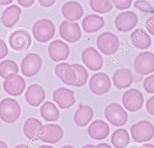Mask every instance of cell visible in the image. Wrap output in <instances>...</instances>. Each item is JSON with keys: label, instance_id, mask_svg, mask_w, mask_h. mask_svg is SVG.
Masks as SVG:
<instances>
[{"label": "cell", "instance_id": "cell-12", "mask_svg": "<svg viewBox=\"0 0 154 148\" xmlns=\"http://www.w3.org/2000/svg\"><path fill=\"white\" fill-rule=\"evenodd\" d=\"M9 44L10 47L16 51H24L30 47L31 37L29 34L25 31L17 30L10 35Z\"/></svg>", "mask_w": 154, "mask_h": 148}, {"label": "cell", "instance_id": "cell-5", "mask_svg": "<svg viewBox=\"0 0 154 148\" xmlns=\"http://www.w3.org/2000/svg\"><path fill=\"white\" fill-rule=\"evenodd\" d=\"M98 49L105 55H111L116 53L120 46L119 39L111 32H105L100 34L96 40Z\"/></svg>", "mask_w": 154, "mask_h": 148}, {"label": "cell", "instance_id": "cell-16", "mask_svg": "<svg viewBox=\"0 0 154 148\" xmlns=\"http://www.w3.org/2000/svg\"><path fill=\"white\" fill-rule=\"evenodd\" d=\"M53 101L62 109L69 108L75 102L74 92L70 89L61 87L53 93Z\"/></svg>", "mask_w": 154, "mask_h": 148}, {"label": "cell", "instance_id": "cell-29", "mask_svg": "<svg viewBox=\"0 0 154 148\" xmlns=\"http://www.w3.org/2000/svg\"><path fill=\"white\" fill-rule=\"evenodd\" d=\"M111 142L115 148H124L130 142L129 132L123 128L116 129L111 135Z\"/></svg>", "mask_w": 154, "mask_h": 148}, {"label": "cell", "instance_id": "cell-17", "mask_svg": "<svg viewBox=\"0 0 154 148\" xmlns=\"http://www.w3.org/2000/svg\"><path fill=\"white\" fill-rule=\"evenodd\" d=\"M63 135V129L60 125L48 123L43 126L40 140L45 143L54 144L60 141Z\"/></svg>", "mask_w": 154, "mask_h": 148}, {"label": "cell", "instance_id": "cell-32", "mask_svg": "<svg viewBox=\"0 0 154 148\" xmlns=\"http://www.w3.org/2000/svg\"><path fill=\"white\" fill-rule=\"evenodd\" d=\"M91 9L98 13L105 14L110 11L113 7L111 1L91 0L89 2Z\"/></svg>", "mask_w": 154, "mask_h": 148}, {"label": "cell", "instance_id": "cell-49", "mask_svg": "<svg viewBox=\"0 0 154 148\" xmlns=\"http://www.w3.org/2000/svg\"><path fill=\"white\" fill-rule=\"evenodd\" d=\"M129 148H138V147H136V146H131V147H129Z\"/></svg>", "mask_w": 154, "mask_h": 148}, {"label": "cell", "instance_id": "cell-39", "mask_svg": "<svg viewBox=\"0 0 154 148\" xmlns=\"http://www.w3.org/2000/svg\"><path fill=\"white\" fill-rule=\"evenodd\" d=\"M56 1L51 0V1H44V0H39L38 1V3L43 7H51L52 6Z\"/></svg>", "mask_w": 154, "mask_h": 148}, {"label": "cell", "instance_id": "cell-11", "mask_svg": "<svg viewBox=\"0 0 154 148\" xmlns=\"http://www.w3.org/2000/svg\"><path fill=\"white\" fill-rule=\"evenodd\" d=\"M83 64L91 71H98L102 68L103 61L99 52L93 47L85 49L81 55Z\"/></svg>", "mask_w": 154, "mask_h": 148}, {"label": "cell", "instance_id": "cell-35", "mask_svg": "<svg viewBox=\"0 0 154 148\" xmlns=\"http://www.w3.org/2000/svg\"><path fill=\"white\" fill-rule=\"evenodd\" d=\"M132 1L131 0H128V1H112V4L115 5V7L120 10H123L125 9L129 8L131 4H132Z\"/></svg>", "mask_w": 154, "mask_h": 148}, {"label": "cell", "instance_id": "cell-40", "mask_svg": "<svg viewBox=\"0 0 154 148\" xmlns=\"http://www.w3.org/2000/svg\"><path fill=\"white\" fill-rule=\"evenodd\" d=\"M18 3L23 7H29L31 6L35 2L34 0H28V1H24V0H18Z\"/></svg>", "mask_w": 154, "mask_h": 148}, {"label": "cell", "instance_id": "cell-24", "mask_svg": "<svg viewBox=\"0 0 154 148\" xmlns=\"http://www.w3.org/2000/svg\"><path fill=\"white\" fill-rule=\"evenodd\" d=\"M130 40L133 46L138 49L144 50L149 48L151 45V38L143 29H135L130 35Z\"/></svg>", "mask_w": 154, "mask_h": 148}, {"label": "cell", "instance_id": "cell-42", "mask_svg": "<svg viewBox=\"0 0 154 148\" xmlns=\"http://www.w3.org/2000/svg\"><path fill=\"white\" fill-rule=\"evenodd\" d=\"M138 148H154V146L151 143H146L142 144L141 146L138 147Z\"/></svg>", "mask_w": 154, "mask_h": 148}, {"label": "cell", "instance_id": "cell-8", "mask_svg": "<svg viewBox=\"0 0 154 148\" xmlns=\"http://www.w3.org/2000/svg\"><path fill=\"white\" fill-rule=\"evenodd\" d=\"M122 104L129 111H137L143 105V95L139 90L134 88L130 89L123 93L122 96Z\"/></svg>", "mask_w": 154, "mask_h": 148}, {"label": "cell", "instance_id": "cell-14", "mask_svg": "<svg viewBox=\"0 0 154 148\" xmlns=\"http://www.w3.org/2000/svg\"><path fill=\"white\" fill-rule=\"evenodd\" d=\"M48 54L50 58L54 62L64 61L69 56L70 48L61 40H54L48 46Z\"/></svg>", "mask_w": 154, "mask_h": 148}, {"label": "cell", "instance_id": "cell-18", "mask_svg": "<svg viewBox=\"0 0 154 148\" xmlns=\"http://www.w3.org/2000/svg\"><path fill=\"white\" fill-rule=\"evenodd\" d=\"M43 126L40 120L36 118L29 117L26 120L23 125L24 135L30 140H40Z\"/></svg>", "mask_w": 154, "mask_h": 148}, {"label": "cell", "instance_id": "cell-30", "mask_svg": "<svg viewBox=\"0 0 154 148\" xmlns=\"http://www.w3.org/2000/svg\"><path fill=\"white\" fill-rule=\"evenodd\" d=\"M19 67L16 62L13 60L7 59L0 63V76L6 79L10 75L17 74Z\"/></svg>", "mask_w": 154, "mask_h": 148}, {"label": "cell", "instance_id": "cell-7", "mask_svg": "<svg viewBox=\"0 0 154 148\" xmlns=\"http://www.w3.org/2000/svg\"><path fill=\"white\" fill-rule=\"evenodd\" d=\"M88 85L91 92L97 95L106 93L111 87L110 78L104 73L93 74L89 80Z\"/></svg>", "mask_w": 154, "mask_h": 148}, {"label": "cell", "instance_id": "cell-48", "mask_svg": "<svg viewBox=\"0 0 154 148\" xmlns=\"http://www.w3.org/2000/svg\"><path fill=\"white\" fill-rule=\"evenodd\" d=\"M60 148H75V147L73 146H71V145H64V146H62Z\"/></svg>", "mask_w": 154, "mask_h": 148}, {"label": "cell", "instance_id": "cell-6", "mask_svg": "<svg viewBox=\"0 0 154 148\" xmlns=\"http://www.w3.org/2000/svg\"><path fill=\"white\" fill-rule=\"evenodd\" d=\"M134 70L142 75L154 72V55L152 52H141L137 55L134 62Z\"/></svg>", "mask_w": 154, "mask_h": 148}, {"label": "cell", "instance_id": "cell-33", "mask_svg": "<svg viewBox=\"0 0 154 148\" xmlns=\"http://www.w3.org/2000/svg\"><path fill=\"white\" fill-rule=\"evenodd\" d=\"M134 7L140 10L141 11L146 13H153V8L151 4L147 1L138 0L136 1L134 4Z\"/></svg>", "mask_w": 154, "mask_h": 148}, {"label": "cell", "instance_id": "cell-34", "mask_svg": "<svg viewBox=\"0 0 154 148\" xmlns=\"http://www.w3.org/2000/svg\"><path fill=\"white\" fill-rule=\"evenodd\" d=\"M144 90L149 93H154V75L152 74L144 78L143 81Z\"/></svg>", "mask_w": 154, "mask_h": 148}, {"label": "cell", "instance_id": "cell-26", "mask_svg": "<svg viewBox=\"0 0 154 148\" xmlns=\"http://www.w3.org/2000/svg\"><path fill=\"white\" fill-rule=\"evenodd\" d=\"M105 25L104 19L99 15L89 14L82 20V27L87 33H93L99 31Z\"/></svg>", "mask_w": 154, "mask_h": 148}, {"label": "cell", "instance_id": "cell-37", "mask_svg": "<svg viewBox=\"0 0 154 148\" xmlns=\"http://www.w3.org/2000/svg\"><path fill=\"white\" fill-rule=\"evenodd\" d=\"M146 110L148 113L153 116L154 115V96H152L149 99H147L146 103Z\"/></svg>", "mask_w": 154, "mask_h": 148}, {"label": "cell", "instance_id": "cell-23", "mask_svg": "<svg viewBox=\"0 0 154 148\" xmlns=\"http://www.w3.org/2000/svg\"><path fill=\"white\" fill-rule=\"evenodd\" d=\"M61 13L67 20L73 22L79 20L84 14L82 5L76 1H68L61 8Z\"/></svg>", "mask_w": 154, "mask_h": 148}, {"label": "cell", "instance_id": "cell-15", "mask_svg": "<svg viewBox=\"0 0 154 148\" xmlns=\"http://www.w3.org/2000/svg\"><path fill=\"white\" fill-rule=\"evenodd\" d=\"M3 87L8 94L13 96H17L23 92L26 87V83L22 76L14 74L5 79Z\"/></svg>", "mask_w": 154, "mask_h": 148}, {"label": "cell", "instance_id": "cell-25", "mask_svg": "<svg viewBox=\"0 0 154 148\" xmlns=\"http://www.w3.org/2000/svg\"><path fill=\"white\" fill-rule=\"evenodd\" d=\"M21 14L20 8L16 5H11L6 8L2 13L1 22L6 28L14 26L20 19Z\"/></svg>", "mask_w": 154, "mask_h": 148}, {"label": "cell", "instance_id": "cell-27", "mask_svg": "<svg viewBox=\"0 0 154 148\" xmlns=\"http://www.w3.org/2000/svg\"><path fill=\"white\" fill-rule=\"evenodd\" d=\"M93 111L88 105H81L75 111L74 114V122L79 127L87 126L93 117Z\"/></svg>", "mask_w": 154, "mask_h": 148}, {"label": "cell", "instance_id": "cell-46", "mask_svg": "<svg viewBox=\"0 0 154 148\" xmlns=\"http://www.w3.org/2000/svg\"><path fill=\"white\" fill-rule=\"evenodd\" d=\"M94 145L91 144H88L86 145H84L82 147V148H94Z\"/></svg>", "mask_w": 154, "mask_h": 148}, {"label": "cell", "instance_id": "cell-3", "mask_svg": "<svg viewBox=\"0 0 154 148\" xmlns=\"http://www.w3.org/2000/svg\"><path fill=\"white\" fill-rule=\"evenodd\" d=\"M130 131L133 140L139 143L149 141L154 136L153 125L148 120H141L132 125Z\"/></svg>", "mask_w": 154, "mask_h": 148}, {"label": "cell", "instance_id": "cell-31", "mask_svg": "<svg viewBox=\"0 0 154 148\" xmlns=\"http://www.w3.org/2000/svg\"><path fill=\"white\" fill-rule=\"evenodd\" d=\"M71 66L73 68L76 73V81L74 86L81 87L84 86L87 81L88 78V73L87 70L81 64H73Z\"/></svg>", "mask_w": 154, "mask_h": 148}, {"label": "cell", "instance_id": "cell-28", "mask_svg": "<svg viewBox=\"0 0 154 148\" xmlns=\"http://www.w3.org/2000/svg\"><path fill=\"white\" fill-rule=\"evenodd\" d=\"M40 114L48 122H55L60 117V111L57 107L51 101H46L41 106Z\"/></svg>", "mask_w": 154, "mask_h": 148}, {"label": "cell", "instance_id": "cell-13", "mask_svg": "<svg viewBox=\"0 0 154 148\" xmlns=\"http://www.w3.org/2000/svg\"><path fill=\"white\" fill-rule=\"evenodd\" d=\"M138 16L133 11H126L119 14L115 19V26L118 31L128 32L138 23Z\"/></svg>", "mask_w": 154, "mask_h": 148}, {"label": "cell", "instance_id": "cell-2", "mask_svg": "<svg viewBox=\"0 0 154 148\" xmlns=\"http://www.w3.org/2000/svg\"><path fill=\"white\" fill-rule=\"evenodd\" d=\"M32 32L34 38L38 42L46 43L54 36L55 27L54 23L47 19L36 21L32 26Z\"/></svg>", "mask_w": 154, "mask_h": 148}, {"label": "cell", "instance_id": "cell-45", "mask_svg": "<svg viewBox=\"0 0 154 148\" xmlns=\"http://www.w3.org/2000/svg\"><path fill=\"white\" fill-rule=\"evenodd\" d=\"M0 148H8V146L4 141L0 140Z\"/></svg>", "mask_w": 154, "mask_h": 148}, {"label": "cell", "instance_id": "cell-43", "mask_svg": "<svg viewBox=\"0 0 154 148\" xmlns=\"http://www.w3.org/2000/svg\"><path fill=\"white\" fill-rule=\"evenodd\" d=\"M14 148H31V146L25 144H20L16 146Z\"/></svg>", "mask_w": 154, "mask_h": 148}, {"label": "cell", "instance_id": "cell-22", "mask_svg": "<svg viewBox=\"0 0 154 148\" xmlns=\"http://www.w3.org/2000/svg\"><path fill=\"white\" fill-rule=\"evenodd\" d=\"M112 79L116 87L125 89L131 86L134 81V76L129 69L122 68L114 73Z\"/></svg>", "mask_w": 154, "mask_h": 148}, {"label": "cell", "instance_id": "cell-21", "mask_svg": "<svg viewBox=\"0 0 154 148\" xmlns=\"http://www.w3.org/2000/svg\"><path fill=\"white\" fill-rule=\"evenodd\" d=\"M89 136L95 140H102L106 138L109 134V126L106 122L102 120L93 121L88 128Z\"/></svg>", "mask_w": 154, "mask_h": 148}, {"label": "cell", "instance_id": "cell-38", "mask_svg": "<svg viewBox=\"0 0 154 148\" xmlns=\"http://www.w3.org/2000/svg\"><path fill=\"white\" fill-rule=\"evenodd\" d=\"M8 53V49L5 41L0 39V60L4 58Z\"/></svg>", "mask_w": 154, "mask_h": 148}, {"label": "cell", "instance_id": "cell-9", "mask_svg": "<svg viewBox=\"0 0 154 148\" xmlns=\"http://www.w3.org/2000/svg\"><path fill=\"white\" fill-rule=\"evenodd\" d=\"M42 59L41 57L34 53L26 55L22 61L20 68L22 73L26 77H32L36 75L41 69Z\"/></svg>", "mask_w": 154, "mask_h": 148}, {"label": "cell", "instance_id": "cell-19", "mask_svg": "<svg viewBox=\"0 0 154 148\" xmlns=\"http://www.w3.org/2000/svg\"><path fill=\"white\" fill-rule=\"evenodd\" d=\"M56 75L65 84L73 86L76 81V73L73 68L67 62L58 64L55 67Z\"/></svg>", "mask_w": 154, "mask_h": 148}, {"label": "cell", "instance_id": "cell-20", "mask_svg": "<svg viewBox=\"0 0 154 148\" xmlns=\"http://www.w3.org/2000/svg\"><path fill=\"white\" fill-rule=\"evenodd\" d=\"M25 97L28 104L33 107H37L45 99V92L38 84H33L27 88Z\"/></svg>", "mask_w": 154, "mask_h": 148}, {"label": "cell", "instance_id": "cell-1", "mask_svg": "<svg viewBox=\"0 0 154 148\" xmlns=\"http://www.w3.org/2000/svg\"><path fill=\"white\" fill-rule=\"evenodd\" d=\"M20 113V105L16 99L7 98L0 102V118L4 122H15L19 119Z\"/></svg>", "mask_w": 154, "mask_h": 148}, {"label": "cell", "instance_id": "cell-10", "mask_svg": "<svg viewBox=\"0 0 154 148\" xmlns=\"http://www.w3.org/2000/svg\"><path fill=\"white\" fill-rule=\"evenodd\" d=\"M61 37L69 43H76L82 37L81 28L78 23H70L67 20L63 21L59 28Z\"/></svg>", "mask_w": 154, "mask_h": 148}, {"label": "cell", "instance_id": "cell-47", "mask_svg": "<svg viewBox=\"0 0 154 148\" xmlns=\"http://www.w3.org/2000/svg\"><path fill=\"white\" fill-rule=\"evenodd\" d=\"M37 148H54L52 146H48V145H42L40 146H39Z\"/></svg>", "mask_w": 154, "mask_h": 148}, {"label": "cell", "instance_id": "cell-4", "mask_svg": "<svg viewBox=\"0 0 154 148\" xmlns=\"http://www.w3.org/2000/svg\"><path fill=\"white\" fill-rule=\"evenodd\" d=\"M104 115L112 125L117 127L124 126L128 119L127 112L119 104L116 102L111 103L106 107Z\"/></svg>", "mask_w": 154, "mask_h": 148}, {"label": "cell", "instance_id": "cell-41", "mask_svg": "<svg viewBox=\"0 0 154 148\" xmlns=\"http://www.w3.org/2000/svg\"><path fill=\"white\" fill-rule=\"evenodd\" d=\"M94 148H112L110 145L108 144L105 143H99L96 146H94Z\"/></svg>", "mask_w": 154, "mask_h": 148}, {"label": "cell", "instance_id": "cell-36", "mask_svg": "<svg viewBox=\"0 0 154 148\" xmlns=\"http://www.w3.org/2000/svg\"><path fill=\"white\" fill-rule=\"evenodd\" d=\"M153 16L149 17L145 23V26L147 31L152 35H154V23H153Z\"/></svg>", "mask_w": 154, "mask_h": 148}, {"label": "cell", "instance_id": "cell-44", "mask_svg": "<svg viewBox=\"0 0 154 148\" xmlns=\"http://www.w3.org/2000/svg\"><path fill=\"white\" fill-rule=\"evenodd\" d=\"M13 1L10 0V1H0V4L1 5H8L10 3H11Z\"/></svg>", "mask_w": 154, "mask_h": 148}]
</instances>
